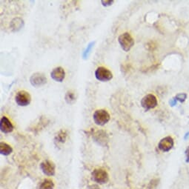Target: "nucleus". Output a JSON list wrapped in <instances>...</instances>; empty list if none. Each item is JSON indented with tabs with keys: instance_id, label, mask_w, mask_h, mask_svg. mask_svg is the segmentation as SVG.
<instances>
[{
	"instance_id": "f257e3e1",
	"label": "nucleus",
	"mask_w": 189,
	"mask_h": 189,
	"mask_svg": "<svg viewBox=\"0 0 189 189\" xmlns=\"http://www.w3.org/2000/svg\"><path fill=\"white\" fill-rule=\"evenodd\" d=\"M91 179L96 183L103 185L108 182L109 175L107 171L103 168H96L91 173Z\"/></svg>"
},
{
	"instance_id": "f03ea898",
	"label": "nucleus",
	"mask_w": 189,
	"mask_h": 189,
	"mask_svg": "<svg viewBox=\"0 0 189 189\" xmlns=\"http://www.w3.org/2000/svg\"><path fill=\"white\" fill-rule=\"evenodd\" d=\"M93 120L96 125L103 126L110 121V116L106 110L98 109L95 110L93 114Z\"/></svg>"
},
{
	"instance_id": "7ed1b4c3",
	"label": "nucleus",
	"mask_w": 189,
	"mask_h": 189,
	"mask_svg": "<svg viewBox=\"0 0 189 189\" xmlns=\"http://www.w3.org/2000/svg\"><path fill=\"white\" fill-rule=\"evenodd\" d=\"M118 43L124 51L128 52L134 45V39L129 33L125 32L118 37Z\"/></svg>"
},
{
	"instance_id": "20e7f679",
	"label": "nucleus",
	"mask_w": 189,
	"mask_h": 189,
	"mask_svg": "<svg viewBox=\"0 0 189 189\" xmlns=\"http://www.w3.org/2000/svg\"><path fill=\"white\" fill-rule=\"evenodd\" d=\"M15 101L19 106L25 107L30 105L31 102V96L25 90H19L15 95Z\"/></svg>"
},
{
	"instance_id": "39448f33",
	"label": "nucleus",
	"mask_w": 189,
	"mask_h": 189,
	"mask_svg": "<svg viewBox=\"0 0 189 189\" xmlns=\"http://www.w3.org/2000/svg\"><path fill=\"white\" fill-rule=\"evenodd\" d=\"M94 141L102 147L108 146L109 137L107 132L104 130H97L92 133Z\"/></svg>"
},
{
	"instance_id": "423d86ee",
	"label": "nucleus",
	"mask_w": 189,
	"mask_h": 189,
	"mask_svg": "<svg viewBox=\"0 0 189 189\" xmlns=\"http://www.w3.org/2000/svg\"><path fill=\"white\" fill-rule=\"evenodd\" d=\"M95 77L98 81L105 82L112 79L113 74L107 68H105L103 66H100V67H98L96 69Z\"/></svg>"
},
{
	"instance_id": "0eeeda50",
	"label": "nucleus",
	"mask_w": 189,
	"mask_h": 189,
	"mask_svg": "<svg viewBox=\"0 0 189 189\" xmlns=\"http://www.w3.org/2000/svg\"><path fill=\"white\" fill-rule=\"evenodd\" d=\"M158 105L157 99L154 94H147L141 100V105L146 110L155 108Z\"/></svg>"
},
{
	"instance_id": "6e6552de",
	"label": "nucleus",
	"mask_w": 189,
	"mask_h": 189,
	"mask_svg": "<svg viewBox=\"0 0 189 189\" xmlns=\"http://www.w3.org/2000/svg\"><path fill=\"white\" fill-rule=\"evenodd\" d=\"M30 82L33 87L39 88L47 83V78L44 74L37 72L32 74L30 78Z\"/></svg>"
},
{
	"instance_id": "1a4fd4ad",
	"label": "nucleus",
	"mask_w": 189,
	"mask_h": 189,
	"mask_svg": "<svg viewBox=\"0 0 189 189\" xmlns=\"http://www.w3.org/2000/svg\"><path fill=\"white\" fill-rule=\"evenodd\" d=\"M40 169L45 175L48 176H54L56 173V166L53 162L49 160H44L40 164Z\"/></svg>"
},
{
	"instance_id": "9d476101",
	"label": "nucleus",
	"mask_w": 189,
	"mask_h": 189,
	"mask_svg": "<svg viewBox=\"0 0 189 189\" xmlns=\"http://www.w3.org/2000/svg\"><path fill=\"white\" fill-rule=\"evenodd\" d=\"M174 139L171 136H168L166 137L162 138L158 143V148L162 152H168L172 149L174 147Z\"/></svg>"
},
{
	"instance_id": "9b49d317",
	"label": "nucleus",
	"mask_w": 189,
	"mask_h": 189,
	"mask_svg": "<svg viewBox=\"0 0 189 189\" xmlns=\"http://www.w3.org/2000/svg\"><path fill=\"white\" fill-rule=\"evenodd\" d=\"M14 129V126L7 116H4L0 120V130L4 134H9Z\"/></svg>"
},
{
	"instance_id": "f8f14e48",
	"label": "nucleus",
	"mask_w": 189,
	"mask_h": 189,
	"mask_svg": "<svg viewBox=\"0 0 189 189\" xmlns=\"http://www.w3.org/2000/svg\"><path fill=\"white\" fill-rule=\"evenodd\" d=\"M51 77L54 81L62 82L65 78V71L63 68L57 67L54 68L51 72Z\"/></svg>"
},
{
	"instance_id": "ddd939ff",
	"label": "nucleus",
	"mask_w": 189,
	"mask_h": 189,
	"mask_svg": "<svg viewBox=\"0 0 189 189\" xmlns=\"http://www.w3.org/2000/svg\"><path fill=\"white\" fill-rule=\"evenodd\" d=\"M54 181L51 179H45L40 182L37 186V189H54Z\"/></svg>"
},
{
	"instance_id": "4468645a",
	"label": "nucleus",
	"mask_w": 189,
	"mask_h": 189,
	"mask_svg": "<svg viewBox=\"0 0 189 189\" xmlns=\"http://www.w3.org/2000/svg\"><path fill=\"white\" fill-rule=\"evenodd\" d=\"M13 152V148L6 142H0V154L3 156H9Z\"/></svg>"
},
{
	"instance_id": "2eb2a0df",
	"label": "nucleus",
	"mask_w": 189,
	"mask_h": 189,
	"mask_svg": "<svg viewBox=\"0 0 189 189\" xmlns=\"http://www.w3.org/2000/svg\"><path fill=\"white\" fill-rule=\"evenodd\" d=\"M24 25V21L21 18L17 17L15 18L12 20L11 23V28L13 31H19Z\"/></svg>"
},
{
	"instance_id": "dca6fc26",
	"label": "nucleus",
	"mask_w": 189,
	"mask_h": 189,
	"mask_svg": "<svg viewBox=\"0 0 189 189\" xmlns=\"http://www.w3.org/2000/svg\"><path fill=\"white\" fill-rule=\"evenodd\" d=\"M68 137V133L65 130H60L55 136V140L60 143H65Z\"/></svg>"
},
{
	"instance_id": "f3484780",
	"label": "nucleus",
	"mask_w": 189,
	"mask_h": 189,
	"mask_svg": "<svg viewBox=\"0 0 189 189\" xmlns=\"http://www.w3.org/2000/svg\"><path fill=\"white\" fill-rule=\"evenodd\" d=\"M65 100L68 104H70V105L74 104L76 100L75 92H74L72 90H68L65 94Z\"/></svg>"
},
{
	"instance_id": "a211bd4d",
	"label": "nucleus",
	"mask_w": 189,
	"mask_h": 189,
	"mask_svg": "<svg viewBox=\"0 0 189 189\" xmlns=\"http://www.w3.org/2000/svg\"><path fill=\"white\" fill-rule=\"evenodd\" d=\"M159 185V180L158 179H154L149 182L148 186V189H156Z\"/></svg>"
},
{
	"instance_id": "6ab92c4d",
	"label": "nucleus",
	"mask_w": 189,
	"mask_h": 189,
	"mask_svg": "<svg viewBox=\"0 0 189 189\" xmlns=\"http://www.w3.org/2000/svg\"><path fill=\"white\" fill-rule=\"evenodd\" d=\"M176 100L177 101L180 102H184L186 101V100L187 99V94L185 93H180L178 94H176V96H175Z\"/></svg>"
},
{
	"instance_id": "aec40b11",
	"label": "nucleus",
	"mask_w": 189,
	"mask_h": 189,
	"mask_svg": "<svg viewBox=\"0 0 189 189\" xmlns=\"http://www.w3.org/2000/svg\"><path fill=\"white\" fill-rule=\"evenodd\" d=\"M94 45V43H90L89 45H88V47H87V48H86L85 49V51H84V53H83V54H82V57H83L84 58H86L88 57V54L90 53V50L92 49V47H93V45Z\"/></svg>"
},
{
	"instance_id": "412c9836",
	"label": "nucleus",
	"mask_w": 189,
	"mask_h": 189,
	"mask_svg": "<svg viewBox=\"0 0 189 189\" xmlns=\"http://www.w3.org/2000/svg\"><path fill=\"white\" fill-rule=\"evenodd\" d=\"M114 3V0H102L101 3L102 5L105 7H108V6L111 5Z\"/></svg>"
},
{
	"instance_id": "4be33fe9",
	"label": "nucleus",
	"mask_w": 189,
	"mask_h": 189,
	"mask_svg": "<svg viewBox=\"0 0 189 189\" xmlns=\"http://www.w3.org/2000/svg\"><path fill=\"white\" fill-rule=\"evenodd\" d=\"M176 102H177V100H176V98H172L171 100H169V104H170V105L171 106H175L176 105Z\"/></svg>"
},
{
	"instance_id": "5701e85b",
	"label": "nucleus",
	"mask_w": 189,
	"mask_h": 189,
	"mask_svg": "<svg viewBox=\"0 0 189 189\" xmlns=\"http://www.w3.org/2000/svg\"><path fill=\"white\" fill-rule=\"evenodd\" d=\"M86 189H100V187L97 186V185L91 184V185H89Z\"/></svg>"
},
{
	"instance_id": "b1692460",
	"label": "nucleus",
	"mask_w": 189,
	"mask_h": 189,
	"mask_svg": "<svg viewBox=\"0 0 189 189\" xmlns=\"http://www.w3.org/2000/svg\"><path fill=\"white\" fill-rule=\"evenodd\" d=\"M186 162H189V146L186 150Z\"/></svg>"
}]
</instances>
